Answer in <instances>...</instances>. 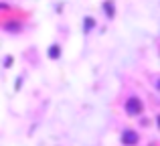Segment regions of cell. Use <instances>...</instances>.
<instances>
[{
	"mask_svg": "<svg viewBox=\"0 0 160 146\" xmlns=\"http://www.w3.org/2000/svg\"><path fill=\"white\" fill-rule=\"evenodd\" d=\"M103 10L108 12V18H113V12H116V8H113V2H106V4H103Z\"/></svg>",
	"mask_w": 160,
	"mask_h": 146,
	"instance_id": "3957f363",
	"label": "cell"
},
{
	"mask_svg": "<svg viewBox=\"0 0 160 146\" xmlns=\"http://www.w3.org/2000/svg\"><path fill=\"white\" fill-rule=\"evenodd\" d=\"M59 55H61V49H59V45H53L51 51H49V57H51V59H59Z\"/></svg>",
	"mask_w": 160,
	"mask_h": 146,
	"instance_id": "277c9868",
	"label": "cell"
},
{
	"mask_svg": "<svg viewBox=\"0 0 160 146\" xmlns=\"http://www.w3.org/2000/svg\"><path fill=\"white\" fill-rule=\"evenodd\" d=\"M120 140H122V146H136L140 142V134H138L136 130H132V128H126V130L122 132Z\"/></svg>",
	"mask_w": 160,
	"mask_h": 146,
	"instance_id": "7a4b0ae2",
	"label": "cell"
},
{
	"mask_svg": "<svg viewBox=\"0 0 160 146\" xmlns=\"http://www.w3.org/2000/svg\"><path fill=\"white\" fill-rule=\"evenodd\" d=\"M91 27H95L93 18H85V33H89V31H91Z\"/></svg>",
	"mask_w": 160,
	"mask_h": 146,
	"instance_id": "5b68a950",
	"label": "cell"
},
{
	"mask_svg": "<svg viewBox=\"0 0 160 146\" xmlns=\"http://www.w3.org/2000/svg\"><path fill=\"white\" fill-rule=\"evenodd\" d=\"M124 110H126V114H128V116L136 118V116H140L142 112H144V103H142V99L138 98V95H130V98L126 99Z\"/></svg>",
	"mask_w": 160,
	"mask_h": 146,
	"instance_id": "6da1fadb",
	"label": "cell"
}]
</instances>
